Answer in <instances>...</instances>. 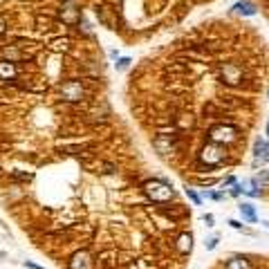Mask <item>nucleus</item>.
<instances>
[{"label": "nucleus", "instance_id": "obj_21", "mask_svg": "<svg viewBox=\"0 0 269 269\" xmlns=\"http://www.w3.org/2000/svg\"><path fill=\"white\" fill-rule=\"evenodd\" d=\"M218 247V238H211V240H207V249L211 251V249H216Z\"/></svg>", "mask_w": 269, "mask_h": 269}, {"label": "nucleus", "instance_id": "obj_2", "mask_svg": "<svg viewBox=\"0 0 269 269\" xmlns=\"http://www.w3.org/2000/svg\"><path fill=\"white\" fill-rule=\"evenodd\" d=\"M197 162L204 164V166H207V171L222 166V164L227 162V148H224V144L209 142L207 146L197 153Z\"/></svg>", "mask_w": 269, "mask_h": 269}, {"label": "nucleus", "instance_id": "obj_5", "mask_svg": "<svg viewBox=\"0 0 269 269\" xmlns=\"http://www.w3.org/2000/svg\"><path fill=\"white\" fill-rule=\"evenodd\" d=\"M68 269H94V258L88 249L72 253V258L68 260Z\"/></svg>", "mask_w": 269, "mask_h": 269}, {"label": "nucleus", "instance_id": "obj_17", "mask_svg": "<svg viewBox=\"0 0 269 269\" xmlns=\"http://www.w3.org/2000/svg\"><path fill=\"white\" fill-rule=\"evenodd\" d=\"M186 195L191 197V202H193V204H202V197L197 195V193L193 191V188H186Z\"/></svg>", "mask_w": 269, "mask_h": 269}, {"label": "nucleus", "instance_id": "obj_23", "mask_svg": "<svg viewBox=\"0 0 269 269\" xmlns=\"http://www.w3.org/2000/svg\"><path fill=\"white\" fill-rule=\"evenodd\" d=\"M204 222H207V227H213V216H204Z\"/></svg>", "mask_w": 269, "mask_h": 269}, {"label": "nucleus", "instance_id": "obj_20", "mask_svg": "<svg viewBox=\"0 0 269 269\" xmlns=\"http://www.w3.org/2000/svg\"><path fill=\"white\" fill-rule=\"evenodd\" d=\"M12 177H14V179H23V182H27V179H32V175H29V173H14Z\"/></svg>", "mask_w": 269, "mask_h": 269}, {"label": "nucleus", "instance_id": "obj_3", "mask_svg": "<svg viewBox=\"0 0 269 269\" xmlns=\"http://www.w3.org/2000/svg\"><path fill=\"white\" fill-rule=\"evenodd\" d=\"M238 134H240V130H238L236 126H231V123H218V126L209 128V139L218 142V144H224V146L236 142Z\"/></svg>", "mask_w": 269, "mask_h": 269}, {"label": "nucleus", "instance_id": "obj_26", "mask_svg": "<svg viewBox=\"0 0 269 269\" xmlns=\"http://www.w3.org/2000/svg\"><path fill=\"white\" fill-rule=\"evenodd\" d=\"M267 137H269V123H267Z\"/></svg>", "mask_w": 269, "mask_h": 269}, {"label": "nucleus", "instance_id": "obj_18", "mask_svg": "<svg viewBox=\"0 0 269 269\" xmlns=\"http://www.w3.org/2000/svg\"><path fill=\"white\" fill-rule=\"evenodd\" d=\"M114 65H117V70H126L128 65H130V58H128V56H123V58H119V61L114 63Z\"/></svg>", "mask_w": 269, "mask_h": 269}, {"label": "nucleus", "instance_id": "obj_15", "mask_svg": "<svg viewBox=\"0 0 269 269\" xmlns=\"http://www.w3.org/2000/svg\"><path fill=\"white\" fill-rule=\"evenodd\" d=\"M9 77H14V63L3 61L0 63V79H9Z\"/></svg>", "mask_w": 269, "mask_h": 269}, {"label": "nucleus", "instance_id": "obj_7", "mask_svg": "<svg viewBox=\"0 0 269 269\" xmlns=\"http://www.w3.org/2000/svg\"><path fill=\"white\" fill-rule=\"evenodd\" d=\"M61 18H63V23H68V25L81 23V9H77L74 0H68V3L61 7Z\"/></svg>", "mask_w": 269, "mask_h": 269}, {"label": "nucleus", "instance_id": "obj_1", "mask_svg": "<svg viewBox=\"0 0 269 269\" xmlns=\"http://www.w3.org/2000/svg\"><path fill=\"white\" fill-rule=\"evenodd\" d=\"M142 191L148 200L157 202V204H164V202L175 197V191H173V186L166 182V179H148V182L142 186Z\"/></svg>", "mask_w": 269, "mask_h": 269}, {"label": "nucleus", "instance_id": "obj_13", "mask_svg": "<svg viewBox=\"0 0 269 269\" xmlns=\"http://www.w3.org/2000/svg\"><path fill=\"white\" fill-rule=\"evenodd\" d=\"M238 209H240V216H242V220H247V222H258V216H256V209H253L251 207V204H249V202H242L240 204V207H238Z\"/></svg>", "mask_w": 269, "mask_h": 269}, {"label": "nucleus", "instance_id": "obj_9", "mask_svg": "<svg viewBox=\"0 0 269 269\" xmlns=\"http://www.w3.org/2000/svg\"><path fill=\"white\" fill-rule=\"evenodd\" d=\"M175 247H177V251L182 253V256H186V253H191V249H193V236L191 233H179L177 236V240H175Z\"/></svg>", "mask_w": 269, "mask_h": 269}, {"label": "nucleus", "instance_id": "obj_10", "mask_svg": "<svg viewBox=\"0 0 269 269\" xmlns=\"http://www.w3.org/2000/svg\"><path fill=\"white\" fill-rule=\"evenodd\" d=\"M240 188H242V193L249 197H260V184L256 182V177L253 179H245V182H240Z\"/></svg>", "mask_w": 269, "mask_h": 269}, {"label": "nucleus", "instance_id": "obj_11", "mask_svg": "<svg viewBox=\"0 0 269 269\" xmlns=\"http://www.w3.org/2000/svg\"><path fill=\"white\" fill-rule=\"evenodd\" d=\"M233 12H236V14H242V16H256L258 7L251 3V0H240V3L233 5Z\"/></svg>", "mask_w": 269, "mask_h": 269}, {"label": "nucleus", "instance_id": "obj_6", "mask_svg": "<svg viewBox=\"0 0 269 269\" xmlns=\"http://www.w3.org/2000/svg\"><path fill=\"white\" fill-rule=\"evenodd\" d=\"M220 79L227 83H231V86H236V83L242 81V70L236 65V63H222L220 68Z\"/></svg>", "mask_w": 269, "mask_h": 269}, {"label": "nucleus", "instance_id": "obj_8", "mask_svg": "<svg viewBox=\"0 0 269 269\" xmlns=\"http://www.w3.org/2000/svg\"><path fill=\"white\" fill-rule=\"evenodd\" d=\"M253 162L256 164H267L269 162V144L265 139H258L253 144Z\"/></svg>", "mask_w": 269, "mask_h": 269}, {"label": "nucleus", "instance_id": "obj_16", "mask_svg": "<svg viewBox=\"0 0 269 269\" xmlns=\"http://www.w3.org/2000/svg\"><path fill=\"white\" fill-rule=\"evenodd\" d=\"M256 182L260 184V188H267L269 186V171H260L256 175Z\"/></svg>", "mask_w": 269, "mask_h": 269}, {"label": "nucleus", "instance_id": "obj_4", "mask_svg": "<svg viewBox=\"0 0 269 269\" xmlns=\"http://www.w3.org/2000/svg\"><path fill=\"white\" fill-rule=\"evenodd\" d=\"M61 97L70 103H77V101H83L86 90H83V86L79 81H65V83H61Z\"/></svg>", "mask_w": 269, "mask_h": 269}, {"label": "nucleus", "instance_id": "obj_22", "mask_svg": "<svg viewBox=\"0 0 269 269\" xmlns=\"http://www.w3.org/2000/svg\"><path fill=\"white\" fill-rule=\"evenodd\" d=\"M5 32H7V23H5V18L0 16V36H3Z\"/></svg>", "mask_w": 269, "mask_h": 269}, {"label": "nucleus", "instance_id": "obj_14", "mask_svg": "<svg viewBox=\"0 0 269 269\" xmlns=\"http://www.w3.org/2000/svg\"><path fill=\"white\" fill-rule=\"evenodd\" d=\"M0 56H3L5 61H9V63H16V61H21V58H23V54L18 52L16 47H5Z\"/></svg>", "mask_w": 269, "mask_h": 269}, {"label": "nucleus", "instance_id": "obj_12", "mask_svg": "<svg viewBox=\"0 0 269 269\" xmlns=\"http://www.w3.org/2000/svg\"><path fill=\"white\" fill-rule=\"evenodd\" d=\"M224 269H253L251 262H249V258L245 256H233L227 260V265H224Z\"/></svg>", "mask_w": 269, "mask_h": 269}, {"label": "nucleus", "instance_id": "obj_19", "mask_svg": "<svg viewBox=\"0 0 269 269\" xmlns=\"http://www.w3.org/2000/svg\"><path fill=\"white\" fill-rule=\"evenodd\" d=\"M229 193H231V195H233V197L242 195V188H240V184H231V191H229Z\"/></svg>", "mask_w": 269, "mask_h": 269}, {"label": "nucleus", "instance_id": "obj_25", "mask_svg": "<svg viewBox=\"0 0 269 269\" xmlns=\"http://www.w3.org/2000/svg\"><path fill=\"white\" fill-rule=\"evenodd\" d=\"M25 267H29V269H45V267H38V265H34V262H25Z\"/></svg>", "mask_w": 269, "mask_h": 269}, {"label": "nucleus", "instance_id": "obj_27", "mask_svg": "<svg viewBox=\"0 0 269 269\" xmlns=\"http://www.w3.org/2000/svg\"><path fill=\"white\" fill-rule=\"evenodd\" d=\"M267 99H269V90H267Z\"/></svg>", "mask_w": 269, "mask_h": 269}, {"label": "nucleus", "instance_id": "obj_24", "mask_svg": "<svg viewBox=\"0 0 269 269\" xmlns=\"http://www.w3.org/2000/svg\"><path fill=\"white\" fill-rule=\"evenodd\" d=\"M229 224H231V227H233V229H242V224H240V222H238V220H229Z\"/></svg>", "mask_w": 269, "mask_h": 269}]
</instances>
